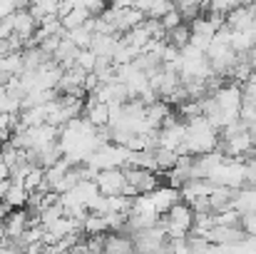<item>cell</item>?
Instances as JSON below:
<instances>
[{
	"instance_id": "1",
	"label": "cell",
	"mask_w": 256,
	"mask_h": 254,
	"mask_svg": "<svg viewBox=\"0 0 256 254\" xmlns=\"http://www.w3.org/2000/svg\"><path fill=\"white\" fill-rule=\"evenodd\" d=\"M160 219H162V227H164V232H167L170 239H184V237L192 232V224H194V209H192L186 202L179 199L170 212H167L164 217H160Z\"/></svg>"
},
{
	"instance_id": "2",
	"label": "cell",
	"mask_w": 256,
	"mask_h": 254,
	"mask_svg": "<svg viewBox=\"0 0 256 254\" xmlns=\"http://www.w3.org/2000/svg\"><path fill=\"white\" fill-rule=\"evenodd\" d=\"M130 150L127 147H122V145H112V142H107V145H102V147H97L90 157H87V165L94 169H124L130 165Z\"/></svg>"
},
{
	"instance_id": "3",
	"label": "cell",
	"mask_w": 256,
	"mask_h": 254,
	"mask_svg": "<svg viewBox=\"0 0 256 254\" xmlns=\"http://www.w3.org/2000/svg\"><path fill=\"white\" fill-rule=\"evenodd\" d=\"M124 179H127L130 187H134L137 194H150L162 184V174L142 167H124Z\"/></svg>"
},
{
	"instance_id": "4",
	"label": "cell",
	"mask_w": 256,
	"mask_h": 254,
	"mask_svg": "<svg viewBox=\"0 0 256 254\" xmlns=\"http://www.w3.org/2000/svg\"><path fill=\"white\" fill-rule=\"evenodd\" d=\"M94 184L100 189L102 197H114V194H122L127 179H124V169L114 167V169H100L97 177H94Z\"/></svg>"
},
{
	"instance_id": "5",
	"label": "cell",
	"mask_w": 256,
	"mask_h": 254,
	"mask_svg": "<svg viewBox=\"0 0 256 254\" xmlns=\"http://www.w3.org/2000/svg\"><path fill=\"white\" fill-rule=\"evenodd\" d=\"M216 189V184L206 177H196V179H186L182 187H179V197L182 202H194V199H202V197H212Z\"/></svg>"
},
{
	"instance_id": "6",
	"label": "cell",
	"mask_w": 256,
	"mask_h": 254,
	"mask_svg": "<svg viewBox=\"0 0 256 254\" xmlns=\"http://www.w3.org/2000/svg\"><path fill=\"white\" fill-rule=\"evenodd\" d=\"M10 25H12V35H18L20 40H25V48H28V43L32 40V35H35V30H38V23H35V18L28 13V8L15 10V13L10 15Z\"/></svg>"
},
{
	"instance_id": "7",
	"label": "cell",
	"mask_w": 256,
	"mask_h": 254,
	"mask_svg": "<svg viewBox=\"0 0 256 254\" xmlns=\"http://www.w3.org/2000/svg\"><path fill=\"white\" fill-rule=\"evenodd\" d=\"M150 197H152V204H154V209H157L160 217H164L172 207L182 199L179 197V189L172 187V184H160L154 192H150Z\"/></svg>"
},
{
	"instance_id": "8",
	"label": "cell",
	"mask_w": 256,
	"mask_h": 254,
	"mask_svg": "<svg viewBox=\"0 0 256 254\" xmlns=\"http://www.w3.org/2000/svg\"><path fill=\"white\" fill-rule=\"evenodd\" d=\"M82 117L92 127H107L110 125V105L104 102H94L85 97V107H82Z\"/></svg>"
},
{
	"instance_id": "9",
	"label": "cell",
	"mask_w": 256,
	"mask_h": 254,
	"mask_svg": "<svg viewBox=\"0 0 256 254\" xmlns=\"http://www.w3.org/2000/svg\"><path fill=\"white\" fill-rule=\"evenodd\" d=\"M232 207H234L239 214L256 212V184H249V187H239V189H234Z\"/></svg>"
},
{
	"instance_id": "10",
	"label": "cell",
	"mask_w": 256,
	"mask_h": 254,
	"mask_svg": "<svg viewBox=\"0 0 256 254\" xmlns=\"http://www.w3.org/2000/svg\"><path fill=\"white\" fill-rule=\"evenodd\" d=\"M117 40H120V35H102V33H92L90 50H92L97 58H107V60H112L114 48H117Z\"/></svg>"
},
{
	"instance_id": "11",
	"label": "cell",
	"mask_w": 256,
	"mask_h": 254,
	"mask_svg": "<svg viewBox=\"0 0 256 254\" xmlns=\"http://www.w3.org/2000/svg\"><path fill=\"white\" fill-rule=\"evenodd\" d=\"M28 197H30V192H28L20 182L10 179V189L5 192L2 204L8 207V212H10V209H22V207H28Z\"/></svg>"
},
{
	"instance_id": "12",
	"label": "cell",
	"mask_w": 256,
	"mask_h": 254,
	"mask_svg": "<svg viewBox=\"0 0 256 254\" xmlns=\"http://www.w3.org/2000/svg\"><path fill=\"white\" fill-rule=\"evenodd\" d=\"M229 48L236 53V55H249V50L254 48V35L246 33V30H232V43Z\"/></svg>"
},
{
	"instance_id": "13",
	"label": "cell",
	"mask_w": 256,
	"mask_h": 254,
	"mask_svg": "<svg viewBox=\"0 0 256 254\" xmlns=\"http://www.w3.org/2000/svg\"><path fill=\"white\" fill-rule=\"evenodd\" d=\"M62 38H68L75 48H90V40H92V28H90V20H87L82 28H72V30H65V35Z\"/></svg>"
},
{
	"instance_id": "14",
	"label": "cell",
	"mask_w": 256,
	"mask_h": 254,
	"mask_svg": "<svg viewBox=\"0 0 256 254\" xmlns=\"http://www.w3.org/2000/svg\"><path fill=\"white\" fill-rule=\"evenodd\" d=\"M189 38H192V30H189L186 23H182V25L167 30V45L176 48V50H182L184 45H189Z\"/></svg>"
},
{
	"instance_id": "15",
	"label": "cell",
	"mask_w": 256,
	"mask_h": 254,
	"mask_svg": "<svg viewBox=\"0 0 256 254\" xmlns=\"http://www.w3.org/2000/svg\"><path fill=\"white\" fill-rule=\"evenodd\" d=\"M90 18H92V15L87 13L85 8H78V5H75V8H72V10H70L60 23H62V28H65V30H72V28H82Z\"/></svg>"
},
{
	"instance_id": "16",
	"label": "cell",
	"mask_w": 256,
	"mask_h": 254,
	"mask_svg": "<svg viewBox=\"0 0 256 254\" xmlns=\"http://www.w3.org/2000/svg\"><path fill=\"white\" fill-rule=\"evenodd\" d=\"M176 152L174 150H167V147H154V162H157V169H160V174H164L167 169L174 167V162H176Z\"/></svg>"
},
{
	"instance_id": "17",
	"label": "cell",
	"mask_w": 256,
	"mask_h": 254,
	"mask_svg": "<svg viewBox=\"0 0 256 254\" xmlns=\"http://www.w3.org/2000/svg\"><path fill=\"white\" fill-rule=\"evenodd\" d=\"M42 182H45V169H42V167H35V165L28 169V172H25V177L20 179V184H22L28 192H35V189H40V184H42Z\"/></svg>"
},
{
	"instance_id": "18",
	"label": "cell",
	"mask_w": 256,
	"mask_h": 254,
	"mask_svg": "<svg viewBox=\"0 0 256 254\" xmlns=\"http://www.w3.org/2000/svg\"><path fill=\"white\" fill-rule=\"evenodd\" d=\"M75 65L82 68L85 73H92L94 65H97V55H94L90 48H82V50H78V55H75Z\"/></svg>"
},
{
	"instance_id": "19",
	"label": "cell",
	"mask_w": 256,
	"mask_h": 254,
	"mask_svg": "<svg viewBox=\"0 0 256 254\" xmlns=\"http://www.w3.org/2000/svg\"><path fill=\"white\" fill-rule=\"evenodd\" d=\"M15 115H18V112H15ZM15 115L0 112V145L10 140V135H12V127H15Z\"/></svg>"
},
{
	"instance_id": "20",
	"label": "cell",
	"mask_w": 256,
	"mask_h": 254,
	"mask_svg": "<svg viewBox=\"0 0 256 254\" xmlns=\"http://www.w3.org/2000/svg\"><path fill=\"white\" fill-rule=\"evenodd\" d=\"M160 23H162V28H164V30H172V28L182 25V23H184V18H182V13H179L176 8H172V10H167V13L160 18Z\"/></svg>"
},
{
	"instance_id": "21",
	"label": "cell",
	"mask_w": 256,
	"mask_h": 254,
	"mask_svg": "<svg viewBox=\"0 0 256 254\" xmlns=\"http://www.w3.org/2000/svg\"><path fill=\"white\" fill-rule=\"evenodd\" d=\"M242 232L246 237H256V212H249V214H242V222H239Z\"/></svg>"
},
{
	"instance_id": "22",
	"label": "cell",
	"mask_w": 256,
	"mask_h": 254,
	"mask_svg": "<svg viewBox=\"0 0 256 254\" xmlns=\"http://www.w3.org/2000/svg\"><path fill=\"white\" fill-rule=\"evenodd\" d=\"M134 3L137 0H110L112 8H134Z\"/></svg>"
},
{
	"instance_id": "23",
	"label": "cell",
	"mask_w": 256,
	"mask_h": 254,
	"mask_svg": "<svg viewBox=\"0 0 256 254\" xmlns=\"http://www.w3.org/2000/svg\"><path fill=\"white\" fill-rule=\"evenodd\" d=\"M2 179H10V167H8L5 160L0 157V182H2Z\"/></svg>"
},
{
	"instance_id": "24",
	"label": "cell",
	"mask_w": 256,
	"mask_h": 254,
	"mask_svg": "<svg viewBox=\"0 0 256 254\" xmlns=\"http://www.w3.org/2000/svg\"><path fill=\"white\" fill-rule=\"evenodd\" d=\"M8 189H10V179H2V182H0V199L5 197V192H8Z\"/></svg>"
}]
</instances>
